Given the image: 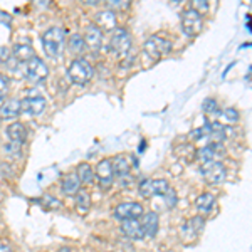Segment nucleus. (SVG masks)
<instances>
[{"label": "nucleus", "instance_id": "obj_1", "mask_svg": "<svg viewBox=\"0 0 252 252\" xmlns=\"http://www.w3.org/2000/svg\"><path fill=\"white\" fill-rule=\"evenodd\" d=\"M66 44V32L63 27H51L42 35V47L49 58L56 59L61 56L63 47Z\"/></svg>", "mask_w": 252, "mask_h": 252}, {"label": "nucleus", "instance_id": "obj_2", "mask_svg": "<svg viewBox=\"0 0 252 252\" xmlns=\"http://www.w3.org/2000/svg\"><path fill=\"white\" fill-rule=\"evenodd\" d=\"M67 76H69V79H71V83L78 84V86H84V84H88L89 81L93 79L94 69H93V66L89 64V61L78 58L69 64Z\"/></svg>", "mask_w": 252, "mask_h": 252}, {"label": "nucleus", "instance_id": "obj_3", "mask_svg": "<svg viewBox=\"0 0 252 252\" xmlns=\"http://www.w3.org/2000/svg\"><path fill=\"white\" fill-rule=\"evenodd\" d=\"M131 49V35L129 32L123 29V27H116L111 34V40H109V51L118 58H125Z\"/></svg>", "mask_w": 252, "mask_h": 252}, {"label": "nucleus", "instance_id": "obj_4", "mask_svg": "<svg viewBox=\"0 0 252 252\" xmlns=\"http://www.w3.org/2000/svg\"><path fill=\"white\" fill-rule=\"evenodd\" d=\"M143 51L150 59L160 61L161 58H165V56L172 51V42L163 37H160V35H152V37L146 39Z\"/></svg>", "mask_w": 252, "mask_h": 252}, {"label": "nucleus", "instance_id": "obj_5", "mask_svg": "<svg viewBox=\"0 0 252 252\" xmlns=\"http://www.w3.org/2000/svg\"><path fill=\"white\" fill-rule=\"evenodd\" d=\"M180 24H182V31H184L185 35H189V37H195V35H198L202 32V29H204V19H202V15L197 14L193 9H187L182 12Z\"/></svg>", "mask_w": 252, "mask_h": 252}, {"label": "nucleus", "instance_id": "obj_6", "mask_svg": "<svg viewBox=\"0 0 252 252\" xmlns=\"http://www.w3.org/2000/svg\"><path fill=\"white\" fill-rule=\"evenodd\" d=\"M200 173L204 180L210 185H219L227 178V168L220 161H209V163L200 165Z\"/></svg>", "mask_w": 252, "mask_h": 252}, {"label": "nucleus", "instance_id": "obj_7", "mask_svg": "<svg viewBox=\"0 0 252 252\" xmlns=\"http://www.w3.org/2000/svg\"><path fill=\"white\" fill-rule=\"evenodd\" d=\"M140 195L145 198L153 197H163L170 190V185L165 178H153V180H143L140 184Z\"/></svg>", "mask_w": 252, "mask_h": 252}, {"label": "nucleus", "instance_id": "obj_8", "mask_svg": "<svg viewBox=\"0 0 252 252\" xmlns=\"http://www.w3.org/2000/svg\"><path fill=\"white\" fill-rule=\"evenodd\" d=\"M24 71H26V76L31 83H40V81L46 79L49 74L46 63L40 58H37V56H34L31 61H27V63L24 64Z\"/></svg>", "mask_w": 252, "mask_h": 252}, {"label": "nucleus", "instance_id": "obj_9", "mask_svg": "<svg viewBox=\"0 0 252 252\" xmlns=\"http://www.w3.org/2000/svg\"><path fill=\"white\" fill-rule=\"evenodd\" d=\"M145 212H143V207L138 202H121V204L116 205V209L113 210V217L116 220H133V219H138L141 217Z\"/></svg>", "mask_w": 252, "mask_h": 252}, {"label": "nucleus", "instance_id": "obj_10", "mask_svg": "<svg viewBox=\"0 0 252 252\" xmlns=\"http://www.w3.org/2000/svg\"><path fill=\"white\" fill-rule=\"evenodd\" d=\"M223 153H225V148L222 143H209L195 152V160L200 165L209 163V161H219V158L223 157Z\"/></svg>", "mask_w": 252, "mask_h": 252}, {"label": "nucleus", "instance_id": "obj_11", "mask_svg": "<svg viewBox=\"0 0 252 252\" xmlns=\"http://www.w3.org/2000/svg\"><path fill=\"white\" fill-rule=\"evenodd\" d=\"M94 178L97 180L101 189H109L115 182V172H113V165L109 158H104L96 165L94 170Z\"/></svg>", "mask_w": 252, "mask_h": 252}, {"label": "nucleus", "instance_id": "obj_12", "mask_svg": "<svg viewBox=\"0 0 252 252\" xmlns=\"http://www.w3.org/2000/svg\"><path fill=\"white\" fill-rule=\"evenodd\" d=\"M20 108H22V113H26V115L39 116V115H42L44 109H46V99L39 94L27 96L20 101Z\"/></svg>", "mask_w": 252, "mask_h": 252}, {"label": "nucleus", "instance_id": "obj_13", "mask_svg": "<svg viewBox=\"0 0 252 252\" xmlns=\"http://www.w3.org/2000/svg\"><path fill=\"white\" fill-rule=\"evenodd\" d=\"M94 22H96V27L101 32H113L118 27L115 12H111V10H108V9L96 12Z\"/></svg>", "mask_w": 252, "mask_h": 252}, {"label": "nucleus", "instance_id": "obj_14", "mask_svg": "<svg viewBox=\"0 0 252 252\" xmlns=\"http://www.w3.org/2000/svg\"><path fill=\"white\" fill-rule=\"evenodd\" d=\"M205 225V219L202 215H197V217H192L190 220H187L182 227V235L187 239V241H193V239L198 237V234L204 230Z\"/></svg>", "mask_w": 252, "mask_h": 252}, {"label": "nucleus", "instance_id": "obj_15", "mask_svg": "<svg viewBox=\"0 0 252 252\" xmlns=\"http://www.w3.org/2000/svg\"><path fill=\"white\" fill-rule=\"evenodd\" d=\"M140 225L143 229L145 237H155L158 232V227H160V219L155 212H146L141 215Z\"/></svg>", "mask_w": 252, "mask_h": 252}, {"label": "nucleus", "instance_id": "obj_16", "mask_svg": "<svg viewBox=\"0 0 252 252\" xmlns=\"http://www.w3.org/2000/svg\"><path fill=\"white\" fill-rule=\"evenodd\" d=\"M120 230H121V234H123L125 237L133 239V241H140V239L145 237V235H143V229H141L140 220H138V219L121 222Z\"/></svg>", "mask_w": 252, "mask_h": 252}, {"label": "nucleus", "instance_id": "obj_17", "mask_svg": "<svg viewBox=\"0 0 252 252\" xmlns=\"http://www.w3.org/2000/svg\"><path fill=\"white\" fill-rule=\"evenodd\" d=\"M111 165H113V172H115V177L125 178L129 177V172H131V163H129V158L125 157V155H116L115 158L111 160Z\"/></svg>", "mask_w": 252, "mask_h": 252}, {"label": "nucleus", "instance_id": "obj_18", "mask_svg": "<svg viewBox=\"0 0 252 252\" xmlns=\"http://www.w3.org/2000/svg\"><path fill=\"white\" fill-rule=\"evenodd\" d=\"M7 136H9L10 143L22 146L24 141L27 140V128L22 123H10L5 129Z\"/></svg>", "mask_w": 252, "mask_h": 252}, {"label": "nucleus", "instance_id": "obj_19", "mask_svg": "<svg viewBox=\"0 0 252 252\" xmlns=\"http://www.w3.org/2000/svg\"><path fill=\"white\" fill-rule=\"evenodd\" d=\"M204 133L212 140V143H222L227 138V129L225 126L219 121H214V123H207L204 126Z\"/></svg>", "mask_w": 252, "mask_h": 252}, {"label": "nucleus", "instance_id": "obj_20", "mask_svg": "<svg viewBox=\"0 0 252 252\" xmlns=\"http://www.w3.org/2000/svg\"><path fill=\"white\" fill-rule=\"evenodd\" d=\"M84 46H88L91 51H97L103 44V32L97 29L96 26H89L84 32Z\"/></svg>", "mask_w": 252, "mask_h": 252}, {"label": "nucleus", "instance_id": "obj_21", "mask_svg": "<svg viewBox=\"0 0 252 252\" xmlns=\"http://www.w3.org/2000/svg\"><path fill=\"white\" fill-rule=\"evenodd\" d=\"M20 113H22V108H20V99H15V97H10L5 103L0 106V116L3 120H15Z\"/></svg>", "mask_w": 252, "mask_h": 252}, {"label": "nucleus", "instance_id": "obj_22", "mask_svg": "<svg viewBox=\"0 0 252 252\" xmlns=\"http://www.w3.org/2000/svg\"><path fill=\"white\" fill-rule=\"evenodd\" d=\"M12 56L17 63H24L26 64L27 61H31L35 56L34 49H32L31 44L27 42H17L14 47H12Z\"/></svg>", "mask_w": 252, "mask_h": 252}, {"label": "nucleus", "instance_id": "obj_23", "mask_svg": "<svg viewBox=\"0 0 252 252\" xmlns=\"http://www.w3.org/2000/svg\"><path fill=\"white\" fill-rule=\"evenodd\" d=\"M215 204H217V198H215L214 195H212V193H209V192L200 193V195L197 197V200H195V207H197V210H198V212H200L202 215H207V214L212 212Z\"/></svg>", "mask_w": 252, "mask_h": 252}, {"label": "nucleus", "instance_id": "obj_24", "mask_svg": "<svg viewBox=\"0 0 252 252\" xmlns=\"http://www.w3.org/2000/svg\"><path fill=\"white\" fill-rule=\"evenodd\" d=\"M61 190H63L64 195H69V197L79 192L81 184H79L78 177H76V173H69L63 178V182H61Z\"/></svg>", "mask_w": 252, "mask_h": 252}, {"label": "nucleus", "instance_id": "obj_25", "mask_svg": "<svg viewBox=\"0 0 252 252\" xmlns=\"http://www.w3.org/2000/svg\"><path fill=\"white\" fill-rule=\"evenodd\" d=\"M76 177L81 185H91L94 182V170L89 163H79L76 168Z\"/></svg>", "mask_w": 252, "mask_h": 252}, {"label": "nucleus", "instance_id": "obj_26", "mask_svg": "<svg viewBox=\"0 0 252 252\" xmlns=\"http://www.w3.org/2000/svg\"><path fill=\"white\" fill-rule=\"evenodd\" d=\"M91 209V195H89L86 190H79L76 193V210L81 215H86Z\"/></svg>", "mask_w": 252, "mask_h": 252}, {"label": "nucleus", "instance_id": "obj_27", "mask_svg": "<svg viewBox=\"0 0 252 252\" xmlns=\"http://www.w3.org/2000/svg\"><path fill=\"white\" fill-rule=\"evenodd\" d=\"M67 49H69V52H72V54H81V52H83V49H84L83 35L72 34L71 37L67 39Z\"/></svg>", "mask_w": 252, "mask_h": 252}, {"label": "nucleus", "instance_id": "obj_28", "mask_svg": "<svg viewBox=\"0 0 252 252\" xmlns=\"http://www.w3.org/2000/svg\"><path fill=\"white\" fill-rule=\"evenodd\" d=\"M202 108H204L205 115H217V116H220V108H219L217 101H215L214 97H207V99L204 101V104H202Z\"/></svg>", "mask_w": 252, "mask_h": 252}, {"label": "nucleus", "instance_id": "obj_29", "mask_svg": "<svg viewBox=\"0 0 252 252\" xmlns=\"http://www.w3.org/2000/svg\"><path fill=\"white\" fill-rule=\"evenodd\" d=\"M220 115L223 116V120H225L227 123L234 125V123H237V121H239V113H237V109H234V108H225Z\"/></svg>", "mask_w": 252, "mask_h": 252}, {"label": "nucleus", "instance_id": "obj_30", "mask_svg": "<svg viewBox=\"0 0 252 252\" xmlns=\"http://www.w3.org/2000/svg\"><path fill=\"white\" fill-rule=\"evenodd\" d=\"M108 10L115 12V10H125L129 7V2H125V0H109L106 3Z\"/></svg>", "mask_w": 252, "mask_h": 252}, {"label": "nucleus", "instance_id": "obj_31", "mask_svg": "<svg viewBox=\"0 0 252 252\" xmlns=\"http://www.w3.org/2000/svg\"><path fill=\"white\" fill-rule=\"evenodd\" d=\"M9 88H10L9 76L0 74V99H3V97L7 96V93H9Z\"/></svg>", "mask_w": 252, "mask_h": 252}, {"label": "nucleus", "instance_id": "obj_32", "mask_svg": "<svg viewBox=\"0 0 252 252\" xmlns=\"http://www.w3.org/2000/svg\"><path fill=\"white\" fill-rule=\"evenodd\" d=\"M190 9H193L195 12H197V14H205L207 10H209V3L205 2V0H195L193 2V5L190 7Z\"/></svg>", "mask_w": 252, "mask_h": 252}, {"label": "nucleus", "instance_id": "obj_33", "mask_svg": "<svg viewBox=\"0 0 252 252\" xmlns=\"http://www.w3.org/2000/svg\"><path fill=\"white\" fill-rule=\"evenodd\" d=\"M163 198H165V202H166V207H168V209H172V207L177 204V195H175V192L172 189L168 190V192H166L165 195H163Z\"/></svg>", "mask_w": 252, "mask_h": 252}, {"label": "nucleus", "instance_id": "obj_34", "mask_svg": "<svg viewBox=\"0 0 252 252\" xmlns=\"http://www.w3.org/2000/svg\"><path fill=\"white\" fill-rule=\"evenodd\" d=\"M0 252H14L10 247V244L7 241H0Z\"/></svg>", "mask_w": 252, "mask_h": 252}]
</instances>
